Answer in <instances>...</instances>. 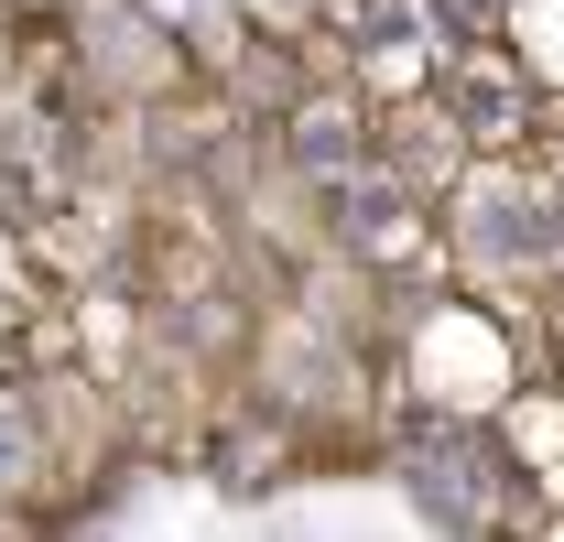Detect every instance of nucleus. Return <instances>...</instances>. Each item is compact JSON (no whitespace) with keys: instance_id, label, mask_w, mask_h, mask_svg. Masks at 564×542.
<instances>
[{"instance_id":"obj_1","label":"nucleus","mask_w":564,"mask_h":542,"mask_svg":"<svg viewBox=\"0 0 564 542\" xmlns=\"http://www.w3.org/2000/svg\"><path fill=\"white\" fill-rule=\"evenodd\" d=\"M22 467H33V423L0 402V488H22Z\"/></svg>"}]
</instances>
